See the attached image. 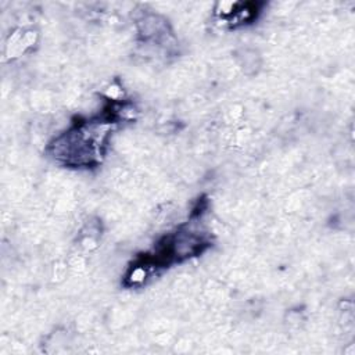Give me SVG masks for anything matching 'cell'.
I'll use <instances>...</instances> for the list:
<instances>
[{"instance_id":"1","label":"cell","mask_w":355,"mask_h":355,"mask_svg":"<svg viewBox=\"0 0 355 355\" xmlns=\"http://www.w3.org/2000/svg\"><path fill=\"white\" fill-rule=\"evenodd\" d=\"M104 135L105 130L101 126L82 125L55 141L54 154L68 164L90 165L101 154Z\"/></svg>"}]
</instances>
